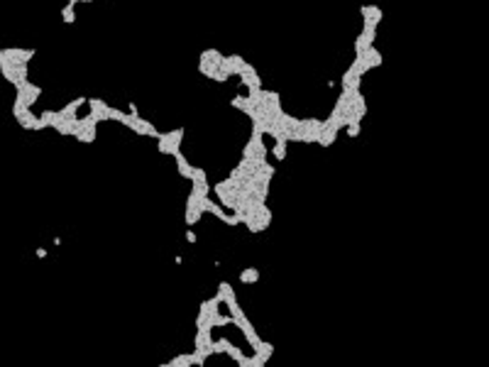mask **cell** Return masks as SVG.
<instances>
[{"instance_id": "obj_1", "label": "cell", "mask_w": 489, "mask_h": 367, "mask_svg": "<svg viewBox=\"0 0 489 367\" xmlns=\"http://www.w3.org/2000/svg\"><path fill=\"white\" fill-rule=\"evenodd\" d=\"M35 57V49H3L0 52V69H3V76L18 86L27 79V64Z\"/></svg>"}, {"instance_id": "obj_2", "label": "cell", "mask_w": 489, "mask_h": 367, "mask_svg": "<svg viewBox=\"0 0 489 367\" xmlns=\"http://www.w3.org/2000/svg\"><path fill=\"white\" fill-rule=\"evenodd\" d=\"M156 142H159V152H164V154H172V157H176V154L181 152L184 130H169V132H161V135L156 137Z\"/></svg>"}, {"instance_id": "obj_3", "label": "cell", "mask_w": 489, "mask_h": 367, "mask_svg": "<svg viewBox=\"0 0 489 367\" xmlns=\"http://www.w3.org/2000/svg\"><path fill=\"white\" fill-rule=\"evenodd\" d=\"M176 164H179V174H181V176H186V179L191 181V179H194V171H196V166H194V164H191V162L184 157V152H179V154H176Z\"/></svg>"}, {"instance_id": "obj_4", "label": "cell", "mask_w": 489, "mask_h": 367, "mask_svg": "<svg viewBox=\"0 0 489 367\" xmlns=\"http://www.w3.org/2000/svg\"><path fill=\"white\" fill-rule=\"evenodd\" d=\"M189 365H196V355H176L172 360H167V367H189Z\"/></svg>"}, {"instance_id": "obj_5", "label": "cell", "mask_w": 489, "mask_h": 367, "mask_svg": "<svg viewBox=\"0 0 489 367\" xmlns=\"http://www.w3.org/2000/svg\"><path fill=\"white\" fill-rule=\"evenodd\" d=\"M259 279V272L254 269V267H245L242 272H240V282L242 284H254Z\"/></svg>"}, {"instance_id": "obj_6", "label": "cell", "mask_w": 489, "mask_h": 367, "mask_svg": "<svg viewBox=\"0 0 489 367\" xmlns=\"http://www.w3.org/2000/svg\"><path fill=\"white\" fill-rule=\"evenodd\" d=\"M186 240H189V243H196V233H194V230H186Z\"/></svg>"}]
</instances>
